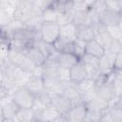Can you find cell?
I'll list each match as a JSON object with an SVG mask.
<instances>
[{"label": "cell", "instance_id": "obj_1", "mask_svg": "<svg viewBox=\"0 0 122 122\" xmlns=\"http://www.w3.org/2000/svg\"><path fill=\"white\" fill-rule=\"evenodd\" d=\"M12 101L19 109H32L34 95L25 86L19 87L12 93Z\"/></svg>", "mask_w": 122, "mask_h": 122}, {"label": "cell", "instance_id": "obj_2", "mask_svg": "<svg viewBox=\"0 0 122 122\" xmlns=\"http://www.w3.org/2000/svg\"><path fill=\"white\" fill-rule=\"evenodd\" d=\"M39 33H40V39L42 41L52 45L59 37L60 27L56 23L44 22L40 27Z\"/></svg>", "mask_w": 122, "mask_h": 122}, {"label": "cell", "instance_id": "obj_3", "mask_svg": "<svg viewBox=\"0 0 122 122\" xmlns=\"http://www.w3.org/2000/svg\"><path fill=\"white\" fill-rule=\"evenodd\" d=\"M33 15L32 10V1L30 0H20L12 14V20L25 23Z\"/></svg>", "mask_w": 122, "mask_h": 122}, {"label": "cell", "instance_id": "obj_4", "mask_svg": "<svg viewBox=\"0 0 122 122\" xmlns=\"http://www.w3.org/2000/svg\"><path fill=\"white\" fill-rule=\"evenodd\" d=\"M98 19H99V22L104 27L108 28L115 25H121L122 15L120 12L105 9L102 12L98 14Z\"/></svg>", "mask_w": 122, "mask_h": 122}, {"label": "cell", "instance_id": "obj_5", "mask_svg": "<svg viewBox=\"0 0 122 122\" xmlns=\"http://www.w3.org/2000/svg\"><path fill=\"white\" fill-rule=\"evenodd\" d=\"M51 105L54 107L61 115H66L69 111L71 109L73 106L71 101L67 98L63 94H58V95H51Z\"/></svg>", "mask_w": 122, "mask_h": 122}, {"label": "cell", "instance_id": "obj_6", "mask_svg": "<svg viewBox=\"0 0 122 122\" xmlns=\"http://www.w3.org/2000/svg\"><path fill=\"white\" fill-rule=\"evenodd\" d=\"M68 122H85L87 117V107L83 103L73 105L65 115Z\"/></svg>", "mask_w": 122, "mask_h": 122}, {"label": "cell", "instance_id": "obj_7", "mask_svg": "<svg viewBox=\"0 0 122 122\" xmlns=\"http://www.w3.org/2000/svg\"><path fill=\"white\" fill-rule=\"evenodd\" d=\"M79 60L83 63L86 69L88 77L93 79L99 73V59L98 58L85 53Z\"/></svg>", "mask_w": 122, "mask_h": 122}, {"label": "cell", "instance_id": "obj_8", "mask_svg": "<svg viewBox=\"0 0 122 122\" xmlns=\"http://www.w3.org/2000/svg\"><path fill=\"white\" fill-rule=\"evenodd\" d=\"M49 59H53L59 67L64 68V69H68V70H70L72 66H74L79 61V58L77 56H75L73 53L55 52V54L51 58H49Z\"/></svg>", "mask_w": 122, "mask_h": 122}, {"label": "cell", "instance_id": "obj_9", "mask_svg": "<svg viewBox=\"0 0 122 122\" xmlns=\"http://www.w3.org/2000/svg\"><path fill=\"white\" fill-rule=\"evenodd\" d=\"M25 87L33 94L37 95L40 93L45 92V86H44V81L43 77L40 76H34V75H30Z\"/></svg>", "mask_w": 122, "mask_h": 122}, {"label": "cell", "instance_id": "obj_10", "mask_svg": "<svg viewBox=\"0 0 122 122\" xmlns=\"http://www.w3.org/2000/svg\"><path fill=\"white\" fill-rule=\"evenodd\" d=\"M69 71H70V80L75 85L88 77L86 69L80 60L74 66H72L69 70Z\"/></svg>", "mask_w": 122, "mask_h": 122}, {"label": "cell", "instance_id": "obj_11", "mask_svg": "<svg viewBox=\"0 0 122 122\" xmlns=\"http://www.w3.org/2000/svg\"><path fill=\"white\" fill-rule=\"evenodd\" d=\"M95 90H96L97 97L99 99L109 103V105L113 99L118 98V97H115V94H114V92H113V89H112V85L110 82L105 83L104 85L96 88Z\"/></svg>", "mask_w": 122, "mask_h": 122}, {"label": "cell", "instance_id": "obj_12", "mask_svg": "<svg viewBox=\"0 0 122 122\" xmlns=\"http://www.w3.org/2000/svg\"><path fill=\"white\" fill-rule=\"evenodd\" d=\"M64 85V89H63V92L62 94L65 95L67 98H69L72 105H76L80 102V93L75 86V84H73L72 82H67V83H63Z\"/></svg>", "mask_w": 122, "mask_h": 122}, {"label": "cell", "instance_id": "obj_13", "mask_svg": "<svg viewBox=\"0 0 122 122\" xmlns=\"http://www.w3.org/2000/svg\"><path fill=\"white\" fill-rule=\"evenodd\" d=\"M60 116H61V114L59 113V112L51 105L45 107L44 109H42L40 112H38L36 113L37 119H42L47 122H53Z\"/></svg>", "mask_w": 122, "mask_h": 122}, {"label": "cell", "instance_id": "obj_14", "mask_svg": "<svg viewBox=\"0 0 122 122\" xmlns=\"http://www.w3.org/2000/svg\"><path fill=\"white\" fill-rule=\"evenodd\" d=\"M105 52L106 51L104 50V48L95 39H92L86 43V54L92 55L99 59L105 54Z\"/></svg>", "mask_w": 122, "mask_h": 122}, {"label": "cell", "instance_id": "obj_15", "mask_svg": "<svg viewBox=\"0 0 122 122\" xmlns=\"http://www.w3.org/2000/svg\"><path fill=\"white\" fill-rule=\"evenodd\" d=\"M54 51L58 53H72L73 41L58 37V39L52 44Z\"/></svg>", "mask_w": 122, "mask_h": 122}, {"label": "cell", "instance_id": "obj_16", "mask_svg": "<svg viewBox=\"0 0 122 122\" xmlns=\"http://www.w3.org/2000/svg\"><path fill=\"white\" fill-rule=\"evenodd\" d=\"M33 47H35L41 52V54L45 57L46 60L49 59V58H51L56 52L51 44H48V43L42 41L41 39L35 40L33 42Z\"/></svg>", "mask_w": 122, "mask_h": 122}, {"label": "cell", "instance_id": "obj_17", "mask_svg": "<svg viewBox=\"0 0 122 122\" xmlns=\"http://www.w3.org/2000/svg\"><path fill=\"white\" fill-rule=\"evenodd\" d=\"M36 114L32 109H19L14 120L15 122H35Z\"/></svg>", "mask_w": 122, "mask_h": 122}, {"label": "cell", "instance_id": "obj_18", "mask_svg": "<svg viewBox=\"0 0 122 122\" xmlns=\"http://www.w3.org/2000/svg\"><path fill=\"white\" fill-rule=\"evenodd\" d=\"M26 56L28 59H30L36 67H40V66H43V64L45 63L46 59L45 57L41 54V52L35 48V47H30V49H28L25 52Z\"/></svg>", "mask_w": 122, "mask_h": 122}, {"label": "cell", "instance_id": "obj_19", "mask_svg": "<svg viewBox=\"0 0 122 122\" xmlns=\"http://www.w3.org/2000/svg\"><path fill=\"white\" fill-rule=\"evenodd\" d=\"M95 34L91 26H76V39L88 42L94 39Z\"/></svg>", "mask_w": 122, "mask_h": 122}, {"label": "cell", "instance_id": "obj_20", "mask_svg": "<svg viewBox=\"0 0 122 122\" xmlns=\"http://www.w3.org/2000/svg\"><path fill=\"white\" fill-rule=\"evenodd\" d=\"M59 37L73 41L74 39H76V26L72 23L61 26Z\"/></svg>", "mask_w": 122, "mask_h": 122}, {"label": "cell", "instance_id": "obj_21", "mask_svg": "<svg viewBox=\"0 0 122 122\" xmlns=\"http://www.w3.org/2000/svg\"><path fill=\"white\" fill-rule=\"evenodd\" d=\"M0 106L2 107L5 118H12V119H14L17 112L19 111V107L12 101V99L10 101L3 104V105H0Z\"/></svg>", "mask_w": 122, "mask_h": 122}, {"label": "cell", "instance_id": "obj_22", "mask_svg": "<svg viewBox=\"0 0 122 122\" xmlns=\"http://www.w3.org/2000/svg\"><path fill=\"white\" fill-rule=\"evenodd\" d=\"M7 58H8V60H9L10 63H12L14 66H18V67H20V66L22 65V63L26 60L27 56H26L25 52L18 51H12V50H10Z\"/></svg>", "mask_w": 122, "mask_h": 122}, {"label": "cell", "instance_id": "obj_23", "mask_svg": "<svg viewBox=\"0 0 122 122\" xmlns=\"http://www.w3.org/2000/svg\"><path fill=\"white\" fill-rule=\"evenodd\" d=\"M57 15H58V12L51 8V6L48 7L45 10H43V12L41 13V19H42L43 23L44 22L56 23Z\"/></svg>", "mask_w": 122, "mask_h": 122}, {"label": "cell", "instance_id": "obj_24", "mask_svg": "<svg viewBox=\"0 0 122 122\" xmlns=\"http://www.w3.org/2000/svg\"><path fill=\"white\" fill-rule=\"evenodd\" d=\"M94 39L104 48V50H105L106 51H108V49H109L111 43L112 42V37H111V36L109 35V33L107 32V30H106L105 31H102V32L97 33V34L95 35Z\"/></svg>", "mask_w": 122, "mask_h": 122}, {"label": "cell", "instance_id": "obj_25", "mask_svg": "<svg viewBox=\"0 0 122 122\" xmlns=\"http://www.w3.org/2000/svg\"><path fill=\"white\" fill-rule=\"evenodd\" d=\"M86 43L85 41L79 40V39H74L73 40V51L72 53L77 56L79 59L86 53Z\"/></svg>", "mask_w": 122, "mask_h": 122}, {"label": "cell", "instance_id": "obj_26", "mask_svg": "<svg viewBox=\"0 0 122 122\" xmlns=\"http://www.w3.org/2000/svg\"><path fill=\"white\" fill-rule=\"evenodd\" d=\"M75 86H76L79 93H83L85 92H88V91H91V90L94 89V82H93L92 78L87 77L84 80H82L81 82L77 83Z\"/></svg>", "mask_w": 122, "mask_h": 122}, {"label": "cell", "instance_id": "obj_27", "mask_svg": "<svg viewBox=\"0 0 122 122\" xmlns=\"http://www.w3.org/2000/svg\"><path fill=\"white\" fill-rule=\"evenodd\" d=\"M92 1H82L76 0L71 1V10L73 11H87L90 10Z\"/></svg>", "mask_w": 122, "mask_h": 122}, {"label": "cell", "instance_id": "obj_28", "mask_svg": "<svg viewBox=\"0 0 122 122\" xmlns=\"http://www.w3.org/2000/svg\"><path fill=\"white\" fill-rule=\"evenodd\" d=\"M107 32L109 35L112 37V40H117V41H122V28L121 25H115L112 27H108Z\"/></svg>", "mask_w": 122, "mask_h": 122}, {"label": "cell", "instance_id": "obj_29", "mask_svg": "<svg viewBox=\"0 0 122 122\" xmlns=\"http://www.w3.org/2000/svg\"><path fill=\"white\" fill-rule=\"evenodd\" d=\"M96 98H97V93H96L95 88L91 90V91H88V92H85L83 93H80V102L85 104V105L91 103L92 101H93Z\"/></svg>", "mask_w": 122, "mask_h": 122}, {"label": "cell", "instance_id": "obj_30", "mask_svg": "<svg viewBox=\"0 0 122 122\" xmlns=\"http://www.w3.org/2000/svg\"><path fill=\"white\" fill-rule=\"evenodd\" d=\"M105 6H106V9H108V10L121 13V10H122V1L121 0H107V1H105Z\"/></svg>", "mask_w": 122, "mask_h": 122}, {"label": "cell", "instance_id": "obj_31", "mask_svg": "<svg viewBox=\"0 0 122 122\" xmlns=\"http://www.w3.org/2000/svg\"><path fill=\"white\" fill-rule=\"evenodd\" d=\"M56 78L61 83H67L70 82V71L68 69H64L61 67H58L57 72H56Z\"/></svg>", "mask_w": 122, "mask_h": 122}, {"label": "cell", "instance_id": "obj_32", "mask_svg": "<svg viewBox=\"0 0 122 122\" xmlns=\"http://www.w3.org/2000/svg\"><path fill=\"white\" fill-rule=\"evenodd\" d=\"M109 53L116 55L118 53H122V41H117V40H112L111 43L108 51Z\"/></svg>", "mask_w": 122, "mask_h": 122}, {"label": "cell", "instance_id": "obj_33", "mask_svg": "<svg viewBox=\"0 0 122 122\" xmlns=\"http://www.w3.org/2000/svg\"><path fill=\"white\" fill-rule=\"evenodd\" d=\"M11 17L2 9H0V28H6L11 22Z\"/></svg>", "mask_w": 122, "mask_h": 122}, {"label": "cell", "instance_id": "obj_34", "mask_svg": "<svg viewBox=\"0 0 122 122\" xmlns=\"http://www.w3.org/2000/svg\"><path fill=\"white\" fill-rule=\"evenodd\" d=\"M121 55L122 53H118L114 55L112 71H121V68H122V56Z\"/></svg>", "mask_w": 122, "mask_h": 122}, {"label": "cell", "instance_id": "obj_35", "mask_svg": "<svg viewBox=\"0 0 122 122\" xmlns=\"http://www.w3.org/2000/svg\"><path fill=\"white\" fill-rule=\"evenodd\" d=\"M97 122H113V120L112 119L111 115L109 114V112H108V111H107L106 112H104V113L100 116V118L97 120Z\"/></svg>", "mask_w": 122, "mask_h": 122}, {"label": "cell", "instance_id": "obj_36", "mask_svg": "<svg viewBox=\"0 0 122 122\" xmlns=\"http://www.w3.org/2000/svg\"><path fill=\"white\" fill-rule=\"evenodd\" d=\"M9 94H12V93H10V92H9L1 84H0V101L4 98V97H6L7 95H9Z\"/></svg>", "mask_w": 122, "mask_h": 122}, {"label": "cell", "instance_id": "obj_37", "mask_svg": "<svg viewBox=\"0 0 122 122\" xmlns=\"http://www.w3.org/2000/svg\"><path fill=\"white\" fill-rule=\"evenodd\" d=\"M53 122H68V120H67V118L64 116V115H61L60 117H58L56 120H54Z\"/></svg>", "mask_w": 122, "mask_h": 122}, {"label": "cell", "instance_id": "obj_38", "mask_svg": "<svg viewBox=\"0 0 122 122\" xmlns=\"http://www.w3.org/2000/svg\"><path fill=\"white\" fill-rule=\"evenodd\" d=\"M4 118H5V117H4V113H3V110H2V107L0 106V122H2Z\"/></svg>", "mask_w": 122, "mask_h": 122}, {"label": "cell", "instance_id": "obj_39", "mask_svg": "<svg viewBox=\"0 0 122 122\" xmlns=\"http://www.w3.org/2000/svg\"><path fill=\"white\" fill-rule=\"evenodd\" d=\"M2 122H15V120L12 118H4Z\"/></svg>", "mask_w": 122, "mask_h": 122}, {"label": "cell", "instance_id": "obj_40", "mask_svg": "<svg viewBox=\"0 0 122 122\" xmlns=\"http://www.w3.org/2000/svg\"><path fill=\"white\" fill-rule=\"evenodd\" d=\"M35 122H47V121L42 120V119H36V121H35Z\"/></svg>", "mask_w": 122, "mask_h": 122}]
</instances>
